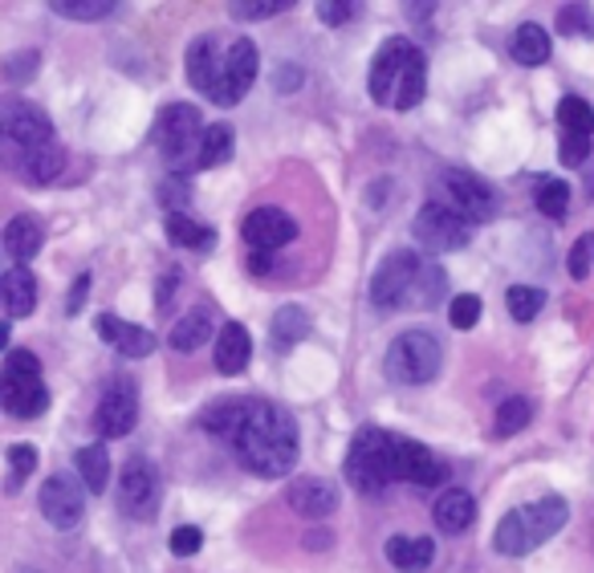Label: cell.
Returning a JSON list of instances; mask_svg holds the SVG:
<instances>
[{"label":"cell","instance_id":"cell-3","mask_svg":"<svg viewBox=\"0 0 594 573\" xmlns=\"http://www.w3.org/2000/svg\"><path fill=\"white\" fill-rule=\"evenodd\" d=\"M188 82L191 90L212 98L216 107H236L249 86L257 82V46L249 37H216V33H203L188 46Z\"/></svg>","mask_w":594,"mask_h":573},{"label":"cell","instance_id":"cell-33","mask_svg":"<svg viewBox=\"0 0 594 573\" xmlns=\"http://www.w3.org/2000/svg\"><path fill=\"white\" fill-rule=\"evenodd\" d=\"M533 419V403L530 399H521V395H509L505 403L497 407V419H493V432L500 435V439H509V435H517L525 423Z\"/></svg>","mask_w":594,"mask_h":573},{"label":"cell","instance_id":"cell-50","mask_svg":"<svg viewBox=\"0 0 594 573\" xmlns=\"http://www.w3.org/2000/svg\"><path fill=\"white\" fill-rule=\"evenodd\" d=\"M269 269H273V261H269V252H252V257H249V273H257V277H265Z\"/></svg>","mask_w":594,"mask_h":573},{"label":"cell","instance_id":"cell-15","mask_svg":"<svg viewBox=\"0 0 594 573\" xmlns=\"http://www.w3.org/2000/svg\"><path fill=\"white\" fill-rule=\"evenodd\" d=\"M240 236H245V245L252 252H277V248H285L297 236V224L282 208H257V212L245 216Z\"/></svg>","mask_w":594,"mask_h":573},{"label":"cell","instance_id":"cell-51","mask_svg":"<svg viewBox=\"0 0 594 573\" xmlns=\"http://www.w3.org/2000/svg\"><path fill=\"white\" fill-rule=\"evenodd\" d=\"M184 196H188V191H184V184H168V187H159V200H172V208H180V203H184Z\"/></svg>","mask_w":594,"mask_h":573},{"label":"cell","instance_id":"cell-41","mask_svg":"<svg viewBox=\"0 0 594 573\" xmlns=\"http://www.w3.org/2000/svg\"><path fill=\"white\" fill-rule=\"evenodd\" d=\"M594 269V233H586L579 245L570 248V277L574 281H586Z\"/></svg>","mask_w":594,"mask_h":573},{"label":"cell","instance_id":"cell-4","mask_svg":"<svg viewBox=\"0 0 594 573\" xmlns=\"http://www.w3.org/2000/svg\"><path fill=\"white\" fill-rule=\"evenodd\" d=\"M570 521V505L562 496H542L533 505H521V509H509L500 516L497 533H493V545L505 558H525L533 549H542L549 537H558Z\"/></svg>","mask_w":594,"mask_h":573},{"label":"cell","instance_id":"cell-22","mask_svg":"<svg viewBox=\"0 0 594 573\" xmlns=\"http://www.w3.org/2000/svg\"><path fill=\"white\" fill-rule=\"evenodd\" d=\"M252 358V338L240 322H228V326L216 334V371L220 374H240Z\"/></svg>","mask_w":594,"mask_h":573},{"label":"cell","instance_id":"cell-42","mask_svg":"<svg viewBox=\"0 0 594 573\" xmlns=\"http://www.w3.org/2000/svg\"><path fill=\"white\" fill-rule=\"evenodd\" d=\"M591 155V139L586 135H562V147H558V159H562L566 167H582Z\"/></svg>","mask_w":594,"mask_h":573},{"label":"cell","instance_id":"cell-32","mask_svg":"<svg viewBox=\"0 0 594 573\" xmlns=\"http://www.w3.org/2000/svg\"><path fill=\"white\" fill-rule=\"evenodd\" d=\"M444 289H448L444 269H440V264H423L420 281H416V289H411V297H407V306H423V310H432L436 301H444Z\"/></svg>","mask_w":594,"mask_h":573},{"label":"cell","instance_id":"cell-49","mask_svg":"<svg viewBox=\"0 0 594 573\" xmlns=\"http://www.w3.org/2000/svg\"><path fill=\"white\" fill-rule=\"evenodd\" d=\"M277 74H282V78H277V86H282V90H297V86H301V70H289V65H282V70H277Z\"/></svg>","mask_w":594,"mask_h":573},{"label":"cell","instance_id":"cell-12","mask_svg":"<svg viewBox=\"0 0 594 573\" xmlns=\"http://www.w3.org/2000/svg\"><path fill=\"white\" fill-rule=\"evenodd\" d=\"M37 505H41V516H46L53 528H62V533H74L82 525V516H86V496H82L78 481L74 476H49L41 484V493H37Z\"/></svg>","mask_w":594,"mask_h":573},{"label":"cell","instance_id":"cell-29","mask_svg":"<svg viewBox=\"0 0 594 573\" xmlns=\"http://www.w3.org/2000/svg\"><path fill=\"white\" fill-rule=\"evenodd\" d=\"M423 94H428V62H423V53L416 49V53H411V62H407L404 82H399L395 110H416L423 102Z\"/></svg>","mask_w":594,"mask_h":573},{"label":"cell","instance_id":"cell-14","mask_svg":"<svg viewBox=\"0 0 594 573\" xmlns=\"http://www.w3.org/2000/svg\"><path fill=\"white\" fill-rule=\"evenodd\" d=\"M135 419H139V399H135V383H126V378H114L107 387V395L98 399V432L107 435V439H123L131 435L135 427Z\"/></svg>","mask_w":594,"mask_h":573},{"label":"cell","instance_id":"cell-11","mask_svg":"<svg viewBox=\"0 0 594 573\" xmlns=\"http://www.w3.org/2000/svg\"><path fill=\"white\" fill-rule=\"evenodd\" d=\"M159 472L147 456H131L123 468V481H119V509L131 521H151L159 509Z\"/></svg>","mask_w":594,"mask_h":573},{"label":"cell","instance_id":"cell-27","mask_svg":"<svg viewBox=\"0 0 594 573\" xmlns=\"http://www.w3.org/2000/svg\"><path fill=\"white\" fill-rule=\"evenodd\" d=\"M74 464H78V476L82 484L90 488V493H102L110 481V456L102 444H86V448H78V456H74Z\"/></svg>","mask_w":594,"mask_h":573},{"label":"cell","instance_id":"cell-46","mask_svg":"<svg viewBox=\"0 0 594 573\" xmlns=\"http://www.w3.org/2000/svg\"><path fill=\"white\" fill-rule=\"evenodd\" d=\"M562 33H594V21L586 16V9H579V4H566V9H562Z\"/></svg>","mask_w":594,"mask_h":573},{"label":"cell","instance_id":"cell-48","mask_svg":"<svg viewBox=\"0 0 594 573\" xmlns=\"http://www.w3.org/2000/svg\"><path fill=\"white\" fill-rule=\"evenodd\" d=\"M172 294H175V277H168V285L159 281V301H156V310H159V313L172 310Z\"/></svg>","mask_w":594,"mask_h":573},{"label":"cell","instance_id":"cell-2","mask_svg":"<svg viewBox=\"0 0 594 573\" xmlns=\"http://www.w3.org/2000/svg\"><path fill=\"white\" fill-rule=\"evenodd\" d=\"M0 147H4V163L16 171L21 184H53L65 167L49 114L25 98L0 102Z\"/></svg>","mask_w":594,"mask_h":573},{"label":"cell","instance_id":"cell-10","mask_svg":"<svg viewBox=\"0 0 594 573\" xmlns=\"http://www.w3.org/2000/svg\"><path fill=\"white\" fill-rule=\"evenodd\" d=\"M420 269L423 264L411 248H395L392 257L375 269L371 301H375L379 310H399V306H407V297H411L416 281H420Z\"/></svg>","mask_w":594,"mask_h":573},{"label":"cell","instance_id":"cell-20","mask_svg":"<svg viewBox=\"0 0 594 573\" xmlns=\"http://www.w3.org/2000/svg\"><path fill=\"white\" fill-rule=\"evenodd\" d=\"M41 245H46V228H41V220L37 216H13L9 224H4V252L13 257L16 264L33 261L37 252H41Z\"/></svg>","mask_w":594,"mask_h":573},{"label":"cell","instance_id":"cell-25","mask_svg":"<svg viewBox=\"0 0 594 573\" xmlns=\"http://www.w3.org/2000/svg\"><path fill=\"white\" fill-rule=\"evenodd\" d=\"M208 338H212V310H208V306L184 313V317H180V322L172 326V334H168L172 350H180V354H191V350H200Z\"/></svg>","mask_w":594,"mask_h":573},{"label":"cell","instance_id":"cell-43","mask_svg":"<svg viewBox=\"0 0 594 573\" xmlns=\"http://www.w3.org/2000/svg\"><path fill=\"white\" fill-rule=\"evenodd\" d=\"M203 549V533L196 525H180L172 533V553L175 558H191V553H200Z\"/></svg>","mask_w":594,"mask_h":573},{"label":"cell","instance_id":"cell-28","mask_svg":"<svg viewBox=\"0 0 594 573\" xmlns=\"http://www.w3.org/2000/svg\"><path fill=\"white\" fill-rule=\"evenodd\" d=\"M233 159V130L228 123H212L203 130V142H200V159H196V167L208 171V167H220V163H228Z\"/></svg>","mask_w":594,"mask_h":573},{"label":"cell","instance_id":"cell-35","mask_svg":"<svg viewBox=\"0 0 594 573\" xmlns=\"http://www.w3.org/2000/svg\"><path fill=\"white\" fill-rule=\"evenodd\" d=\"M49 9L70 21H107L119 9V0H53Z\"/></svg>","mask_w":594,"mask_h":573},{"label":"cell","instance_id":"cell-45","mask_svg":"<svg viewBox=\"0 0 594 573\" xmlns=\"http://www.w3.org/2000/svg\"><path fill=\"white\" fill-rule=\"evenodd\" d=\"M37 62H41V58H37V49H29V53H16V58L4 62V74H9V82H25L33 70H37Z\"/></svg>","mask_w":594,"mask_h":573},{"label":"cell","instance_id":"cell-18","mask_svg":"<svg viewBox=\"0 0 594 573\" xmlns=\"http://www.w3.org/2000/svg\"><path fill=\"white\" fill-rule=\"evenodd\" d=\"M444 476H448V468L436 460V451L399 435V481L416 484V488H436V484H444Z\"/></svg>","mask_w":594,"mask_h":573},{"label":"cell","instance_id":"cell-6","mask_svg":"<svg viewBox=\"0 0 594 573\" xmlns=\"http://www.w3.org/2000/svg\"><path fill=\"white\" fill-rule=\"evenodd\" d=\"M444 366V350L428 329H404L387 350V378L404 387H423L432 383Z\"/></svg>","mask_w":594,"mask_h":573},{"label":"cell","instance_id":"cell-40","mask_svg":"<svg viewBox=\"0 0 594 573\" xmlns=\"http://www.w3.org/2000/svg\"><path fill=\"white\" fill-rule=\"evenodd\" d=\"M282 9H289V0H233L228 16H236V21H261V16H273L282 13Z\"/></svg>","mask_w":594,"mask_h":573},{"label":"cell","instance_id":"cell-8","mask_svg":"<svg viewBox=\"0 0 594 573\" xmlns=\"http://www.w3.org/2000/svg\"><path fill=\"white\" fill-rule=\"evenodd\" d=\"M411 236H416L428 252H456V248L469 245L472 224L460 216V212H453L444 200H432L416 212V220H411Z\"/></svg>","mask_w":594,"mask_h":573},{"label":"cell","instance_id":"cell-17","mask_svg":"<svg viewBox=\"0 0 594 573\" xmlns=\"http://www.w3.org/2000/svg\"><path fill=\"white\" fill-rule=\"evenodd\" d=\"M285 505L297 512V516H310V521H322L338 509V493L334 484H326L322 476H297L285 493Z\"/></svg>","mask_w":594,"mask_h":573},{"label":"cell","instance_id":"cell-19","mask_svg":"<svg viewBox=\"0 0 594 573\" xmlns=\"http://www.w3.org/2000/svg\"><path fill=\"white\" fill-rule=\"evenodd\" d=\"M98 338L114 346L123 358H147L156 350V334L143 326H131V322H119L114 313H102L98 317Z\"/></svg>","mask_w":594,"mask_h":573},{"label":"cell","instance_id":"cell-23","mask_svg":"<svg viewBox=\"0 0 594 573\" xmlns=\"http://www.w3.org/2000/svg\"><path fill=\"white\" fill-rule=\"evenodd\" d=\"M472 521H477V500H472L465 488H448V493L436 500V525L444 533H469Z\"/></svg>","mask_w":594,"mask_h":573},{"label":"cell","instance_id":"cell-13","mask_svg":"<svg viewBox=\"0 0 594 573\" xmlns=\"http://www.w3.org/2000/svg\"><path fill=\"white\" fill-rule=\"evenodd\" d=\"M411 53H416V46L407 37H392V41L379 46L375 62H371V98H375L379 107H395Z\"/></svg>","mask_w":594,"mask_h":573},{"label":"cell","instance_id":"cell-26","mask_svg":"<svg viewBox=\"0 0 594 573\" xmlns=\"http://www.w3.org/2000/svg\"><path fill=\"white\" fill-rule=\"evenodd\" d=\"M509 53H513L521 65H542L549 58V33L542 25H521L513 33V41H509Z\"/></svg>","mask_w":594,"mask_h":573},{"label":"cell","instance_id":"cell-37","mask_svg":"<svg viewBox=\"0 0 594 573\" xmlns=\"http://www.w3.org/2000/svg\"><path fill=\"white\" fill-rule=\"evenodd\" d=\"M505 301H509V313H513L517 322H533V317L542 313V306H546V294L533 289V285H513V289L505 294Z\"/></svg>","mask_w":594,"mask_h":573},{"label":"cell","instance_id":"cell-30","mask_svg":"<svg viewBox=\"0 0 594 573\" xmlns=\"http://www.w3.org/2000/svg\"><path fill=\"white\" fill-rule=\"evenodd\" d=\"M310 334H313V322L301 306L277 310V317H273V338H277V346H297V341H306Z\"/></svg>","mask_w":594,"mask_h":573},{"label":"cell","instance_id":"cell-1","mask_svg":"<svg viewBox=\"0 0 594 573\" xmlns=\"http://www.w3.org/2000/svg\"><path fill=\"white\" fill-rule=\"evenodd\" d=\"M200 427L216 435L220 444H228L240 464L252 476H289L297 464V427L289 411L277 403L252 399V395H236V399H220V403L203 407Z\"/></svg>","mask_w":594,"mask_h":573},{"label":"cell","instance_id":"cell-16","mask_svg":"<svg viewBox=\"0 0 594 573\" xmlns=\"http://www.w3.org/2000/svg\"><path fill=\"white\" fill-rule=\"evenodd\" d=\"M0 399H4V411H9V415L37 419V415H46L49 387L41 383V374L4 371V378H0Z\"/></svg>","mask_w":594,"mask_h":573},{"label":"cell","instance_id":"cell-38","mask_svg":"<svg viewBox=\"0 0 594 573\" xmlns=\"http://www.w3.org/2000/svg\"><path fill=\"white\" fill-rule=\"evenodd\" d=\"M4 460H9V481H4V488L16 493V488L25 484V476H33V468H37V448H33V444H13Z\"/></svg>","mask_w":594,"mask_h":573},{"label":"cell","instance_id":"cell-44","mask_svg":"<svg viewBox=\"0 0 594 573\" xmlns=\"http://www.w3.org/2000/svg\"><path fill=\"white\" fill-rule=\"evenodd\" d=\"M355 13H359V4H355V0H322V4H318L322 25H346Z\"/></svg>","mask_w":594,"mask_h":573},{"label":"cell","instance_id":"cell-7","mask_svg":"<svg viewBox=\"0 0 594 573\" xmlns=\"http://www.w3.org/2000/svg\"><path fill=\"white\" fill-rule=\"evenodd\" d=\"M203 130H208V126L200 123V107L172 102V107H163V114H159L156 142H159V151H163V159H168L175 171H184V167H196V159H200Z\"/></svg>","mask_w":594,"mask_h":573},{"label":"cell","instance_id":"cell-24","mask_svg":"<svg viewBox=\"0 0 594 573\" xmlns=\"http://www.w3.org/2000/svg\"><path fill=\"white\" fill-rule=\"evenodd\" d=\"M436 558V541L432 537H392L387 541V561L404 573H423Z\"/></svg>","mask_w":594,"mask_h":573},{"label":"cell","instance_id":"cell-5","mask_svg":"<svg viewBox=\"0 0 594 573\" xmlns=\"http://www.w3.org/2000/svg\"><path fill=\"white\" fill-rule=\"evenodd\" d=\"M346 481L362 496H379L399 481V435L383 427H362L346 451Z\"/></svg>","mask_w":594,"mask_h":573},{"label":"cell","instance_id":"cell-36","mask_svg":"<svg viewBox=\"0 0 594 573\" xmlns=\"http://www.w3.org/2000/svg\"><path fill=\"white\" fill-rule=\"evenodd\" d=\"M168 236H172V245H180V248H208L212 245V228H203V224L188 220L184 212H172V216H168Z\"/></svg>","mask_w":594,"mask_h":573},{"label":"cell","instance_id":"cell-47","mask_svg":"<svg viewBox=\"0 0 594 573\" xmlns=\"http://www.w3.org/2000/svg\"><path fill=\"white\" fill-rule=\"evenodd\" d=\"M86 289H90V273H82V277L74 281L70 301H65V313H82V306H86Z\"/></svg>","mask_w":594,"mask_h":573},{"label":"cell","instance_id":"cell-31","mask_svg":"<svg viewBox=\"0 0 594 573\" xmlns=\"http://www.w3.org/2000/svg\"><path fill=\"white\" fill-rule=\"evenodd\" d=\"M558 123H562V135H594V107L579 94H566L558 102Z\"/></svg>","mask_w":594,"mask_h":573},{"label":"cell","instance_id":"cell-21","mask_svg":"<svg viewBox=\"0 0 594 573\" xmlns=\"http://www.w3.org/2000/svg\"><path fill=\"white\" fill-rule=\"evenodd\" d=\"M0 297H4L9 322H13V317H29V313L37 310V281H33L29 269L13 264V269L0 277Z\"/></svg>","mask_w":594,"mask_h":573},{"label":"cell","instance_id":"cell-9","mask_svg":"<svg viewBox=\"0 0 594 573\" xmlns=\"http://www.w3.org/2000/svg\"><path fill=\"white\" fill-rule=\"evenodd\" d=\"M440 191H444V203L460 212V216L469 220V224H488V220L497 216V196H493V187L481 179V175H472V171H444V179H440Z\"/></svg>","mask_w":594,"mask_h":573},{"label":"cell","instance_id":"cell-34","mask_svg":"<svg viewBox=\"0 0 594 573\" xmlns=\"http://www.w3.org/2000/svg\"><path fill=\"white\" fill-rule=\"evenodd\" d=\"M533 203H537V212H542V216L566 220V212H570V184H566V179H542Z\"/></svg>","mask_w":594,"mask_h":573},{"label":"cell","instance_id":"cell-39","mask_svg":"<svg viewBox=\"0 0 594 573\" xmlns=\"http://www.w3.org/2000/svg\"><path fill=\"white\" fill-rule=\"evenodd\" d=\"M448 322L456 329H472L481 322V297L477 294H456L453 306H448Z\"/></svg>","mask_w":594,"mask_h":573}]
</instances>
